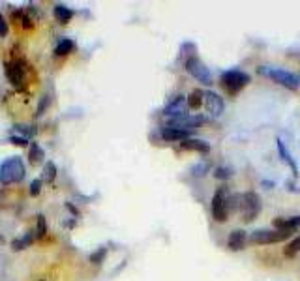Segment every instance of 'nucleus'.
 <instances>
[{"instance_id": "2", "label": "nucleus", "mask_w": 300, "mask_h": 281, "mask_svg": "<svg viewBox=\"0 0 300 281\" xmlns=\"http://www.w3.org/2000/svg\"><path fill=\"white\" fill-rule=\"evenodd\" d=\"M236 210V201H234V195H231L227 191V187H220L218 191L212 197V217L216 221L224 223L225 219L229 217L231 212Z\"/></svg>"}, {"instance_id": "9", "label": "nucleus", "mask_w": 300, "mask_h": 281, "mask_svg": "<svg viewBox=\"0 0 300 281\" xmlns=\"http://www.w3.org/2000/svg\"><path fill=\"white\" fill-rule=\"evenodd\" d=\"M186 105H188V96L184 94H177V96H173L169 103L165 105V109H163V114L167 116V118H175V116H182V114H186Z\"/></svg>"}, {"instance_id": "6", "label": "nucleus", "mask_w": 300, "mask_h": 281, "mask_svg": "<svg viewBox=\"0 0 300 281\" xmlns=\"http://www.w3.org/2000/svg\"><path fill=\"white\" fill-rule=\"evenodd\" d=\"M222 84L229 94H238L242 90L246 84L250 83V75L238 71V70H231V71H225L222 73Z\"/></svg>"}, {"instance_id": "8", "label": "nucleus", "mask_w": 300, "mask_h": 281, "mask_svg": "<svg viewBox=\"0 0 300 281\" xmlns=\"http://www.w3.org/2000/svg\"><path fill=\"white\" fill-rule=\"evenodd\" d=\"M205 122L203 116H193V114H182V116H175V118H167V124H165V128H175V130H182V131H188V133H191V131L199 128L201 124Z\"/></svg>"}, {"instance_id": "10", "label": "nucleus", "mask_w": 300, "mask_h": 281, "mask_svg": "<svg viewBox=\"0 0 300 281\" xmlns=\"http://www.w3.org/2000/svg\"><path fill=\"white\" fill-rule=\"evenodd\" d=\"M205 109H206V112H210L212 116H220L225 109V103L216 92L206 90L205 92Z\"/></svg>"}, {"instance_id": "11", "label": "nucleus", "mask_w": 300, "mask_h": 281, "mask_svg": "<svg viewBox=\"0 0 300 281\" xmlns=\"http://www.w3.org/2000/svg\"><path fill=\"white\" fill-rule=\"evenodd\" d=\"M6 77H8V81L13 86H21V84L25 83V79H27L23 64L21 62H11V64L6 66Z\"/></svg>"}, {"instance_id": "24", "label": "nucleus", "mask_w": 300, "mask_h": 281, "mask_svg": "<svg viewBox=\"0 0 300 281\" xmlns=\"http://www.w3.org/2000/svg\"><path fill=\"white\" fill-rule=\"evenodd\" d=\"M8 34V23H6V19L0 15V37H4Z\"/></svg>"}, {"instance_id": "3", "label": "nucleus", "mask_w": 300, "mask_h": 281, "mask_svg": "<svg viewBox=\"0 0 300 281\" xmlns=\"http://www.w3.org/2000/svg\"><path fill=\"white\" fill-rule=\"evenodd\" d=\"M257 71L264 77H268L272 79L274 83L281 84V86H285V88H289V90H299L300 86V77L295 73H291L287 70H281V68H272V66H261V68H257Z\"/></svg>"}, {"instance_id": "15", "label": "nucleus", "mask_w": 300, "mask_h": 281, "mask_svg": "<svg viewBox=\"0 0 300 281\" xmlns=\"http://www.w3.org/2000/svg\"><path fill=\"white\" fill-rule=\"evenodd\" d=\"M161 137L163 140H186L189 137L188 131H182V130H175V128H165L161 130Z\"/></svg>"}, {"instance_id": "23", "label": "nucleus", "mask_w": 300, "mask_h": 281, "mask_svg": "<svg viewBox=\"0 0 300 281\" xmlns=\"http://www.w3.org/2000/svg\"><path fill=\"white\" fill-rule=\"evenodd\" d=\"M47 231V223L43 215H38V236H43Z\"/></svg>"}, {"instance_id": "19", "label": "nucleus", "mask_w": 300, "mask_h": 281, "mask_svg": "<svg viewBox=\"0 0 300 281\" xmlns=\"http://www.w3.org/2000/svg\"><path fill=\"white\" fill-rule=\"evenodd\" d=\"M55 17L62 23V25H66V23H70L72 21V17H74V11L70 8H66V6H56L55 8Z\"/></svg>"}, {"instance_id": "21", "label": "nucleus", "mask_w": 300, "mask_h": 281, "mask_svg": "<svg viewBox=\"0 0 300 281\" xmlns=\"http://www.w3.org/2000/svg\"><path fill=\"white\" fill-rule=\"evenodd\" d=\"M299 251H300V234L295 240H291V244L285 247V255H287V257H293V255H297Z\"/></svg>"}, {"instance_id": "14", "label": "nucleus", "mask_w": 300, "mask_h": 281, "mask_svg": "<svg viewBox=\"0 0 300 281\" xmlns=\"http://www.w3.org/2000/svg\"><path fill=\"white\" fill-rule=\"evenodd\" d=\"M180 148L199 152V154H208V152H210V144H208L206 140H201V139H186L180 142Z\"/></svg>"}, {"instance_id": "27", "label": "nucleus", "mask_w": 300, "mask_h": 281, "mask_svg": "<svg viewBox=\"0 0 300 281\" xmlns=\"http://www.w3.org/2000/svg\"><path fill=\"white\" fill-rule=\"evenodd\" d=\"M103 255H105V249H102V251L98 253V255H92V261L98 262V261H100V259H102V257H103Z\"/></svg>"}, {"instance_id": "16", "label": "nucleus", "mask_w": 300, "mask_h": 281, "mask_svg": "<svg viewBox=\"0 0 300 281\" xmlns=\"http://www.w3.org/2000/svg\"><path fill=\"white\" fill-rule=\"evenodd\" d=\"M205 103V92H201V90H193V92L188 96V107L189 109H199L201 105Z\"/></svg>"}, {"instance_id": "26", "label": "nucleus", "mask_w": 300, "mask_h": 281, "mask_svg": "<svg viewBox=\"0 0 300 281\" xmlns=\"http://www.w3.org/2000/svg\"><path fill=\"white\" fill-rule=\"evenodd\" d=\"M38 191H39V180H36L32 184V195H38Z\"/></svg>"}, {"instance_id": "18", "label": "nucleus", "mask_w": 300, "mask_h": 281, "mask_svg": "<svg viewBox=\"0 0 300 281\" xmlns=\"http://www.w3.org/2000/svg\"><path fill=\"white\" fill-rule=\"evenodd\" d=\"M75 49V43H74V39H62L58 45L55 47V55L56 56H66V55H70L72 51Z\"/></svg>"}, {"instance_id": "22", "label": "nucleus", "mask_w": 300, "mask_h": 281, "mask_svg": "<svg viewBox=\"0 0 300 281\" xmlns=\"http://www.w3.org/2000/svg\"><path fill=\"white\" fill-rule=\"evenodd\" d=\"M231 175H233V173H231V169H227V167H218L214 171V176L220 178V180H225V178H229Z\"/></svg>"}, {"instance_id": "1", "label": "nucleus", "mask_w": 300, "mask_h": 281, "mask_svg": "<svg viewBox=\"0 0 300 281\" xmlns=\"http://www.w3.org/2000/svg\"><path fill=\"white\" fill-rule=\"evenodd\" d=\"M236 201V212L244 223H252L257 215L261 214V199L253 191H246L240 195H234Z\"/></svg>"}, {"instance_id": "25", "label": "nucleus", "mask_w": 300, "mask_h": 281, "mask_svg": "<svg viewBox=\"0 0 300 281\" xmlns=\"http://www.w3.org/2000/svg\"><path fill=\"white\" fill-rule=\"evenodd\" d=\"M55 175H56L55 165H53V163H47V178H49V180H53V178H55Z\"/></svg>"}, {"instance_id": "17", "label": "nucleus", "mask_w": 300, "mask_h": 281, "mask_svg": "<svg viewBox=\"0 0 300 281\" xmlns=\"http://www.w3.org/2000/svg\"><path fill=\"white\" fill-rule=\"evenodd\" d=\"M278 152H280L281 159L287 163V165H291V169H293V173H295V176L299 175V167H297V163H295V159L291 158V154H287V150H285V144H283V140H278Z\"/></svg>"}, {"instance_id": "7", "label": "nucleus", "mask_w": 300, "mask_h": 281, "mask_svg": "<svg viewBox=\"0 0 300 281\" xmlns=\"http://www.w3.org/2000/svg\"><path fill=\"white\" fill-rule=\"evenodd\" d=\"M186 71L195 81H199V83L203 84H212V73H210V70L206 68V64L201 60V58H197V56H189L186 60Z\"/></svg>"}, {"instance_id": "12", "label": "nucleus", "mask_w": 300, "mask_h": 281, "mask_svg": "<svg viewBox=\"0 0 300 281\" xmlns=\"http://www.w3.org/2000/svg\"><path fill=\"white\" fill-rule=\"evenodd\" d=\"M246 233H244L242 229H234L233 233L229 234V238H227V247L231 249V251H240L244 249V246H246Z\"/></svg>"}, {"instance_id": "4", "label": "nucleus", "mask_w": 300, "mask_h": 281, "mask_svg": "<svg viewBox=\"0 0 300 281\" xmlns=\"http://www.w3.org/2000/svg\"><path fill=\"white\" fill-rule=\"evenodd\" d=\"M25 178V165L19 158H9L0 165V182L15 184Z\"/></svg>"}, {"instance_id": "13", "label": "nucleus", "mask_w": 300, "mask_h": 281, "mask_svg": "<svg viewBox=\"0 0 300 281\" xmlns=\"http://www.w3.org/2000/svg\"><path fill=\"white\" fill-rule=\"evenodd\" d=\"M274 229L278 231H285V233H293L300 229V215H293V217H280L274 221Z\"/></svg>"}, {"instance_id": "5", "label": "nucleus", "mask_w": 300, "mask_h": 281, "mask_svg": "<svg viewBox=\"0 0 300 281\" xmlns=\"http://www.w3.org/2000/svg\"><path fill=\"white\" fill-rule=\"evenodd\" d=\"M291 233L285 231H278V229H257L250 234V242L259 244V246H266V244H278L287 240Z\"/></svg>"}, {"instance_id": "20", "label": "nucleus", "mask_w": 300, "mask_h": 281, "mask_svg": "<svg viewBox=\"0 0 300 281\" xmlns=\"http://www.w3.org/2000/svg\"><path fill=\"white\" fill-rule=\"evenodd\" d=\"M210 171V163L208 161H199V163H195L193 167H191V176H205L206 173Z\"/></svg>"}]
</instances>
